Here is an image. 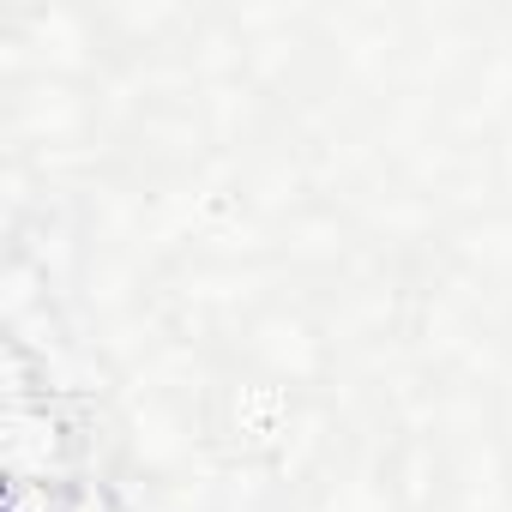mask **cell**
<instances>
[]
</instances>
